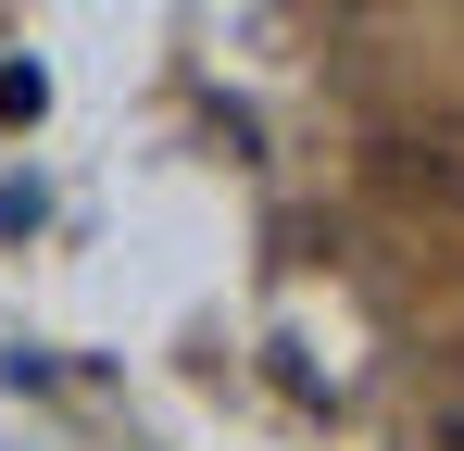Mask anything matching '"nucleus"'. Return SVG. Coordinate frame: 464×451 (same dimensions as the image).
<instances>
[{
    "instance_id": "obj_1",
    "label": "nucleus",
    "mask_w": 464,
    "mask_h": 451,
    "mask_svg": "<svg viewBox=\"0 0 464 451\" xmlns=\"http://www.w3.org/2000/svg\"><path fill=\"white\" fill-rule=\"evenodd\" d=\"M377 176H389V188H414V201H440V214H464V113L377 139Z\"/></svg>"
}]
</instances>
